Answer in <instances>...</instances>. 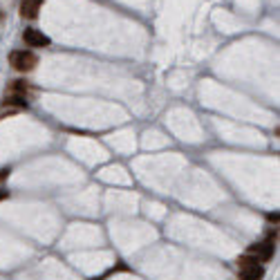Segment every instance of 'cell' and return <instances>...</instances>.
Here are the masks:
<instances>
[{"instance_id":"3","label":"cell","mask_w":280,"mask_h":280,"mask_svg":"<svg viewBox=\"0 0 280 280\" xmlns=\"http://www.w3.org/2000/svg\"><path fill=\"white\" fill-rule=\"evenodd\" d=\"M23 41H25L27 47H50L52 45L50 36H45L41 30H34V27H27L23 32Z\"/></svg>"},{"instance_id":"4","label":"cell","mask_w":280,"mask_h":280,"mask_svg":"<svg viewBox=\"0 0 280 280\" xmlns=\"http://www.w3.org/2000/svg\"><path fill=\"white\" fill-rule=\"evenodd\" d=\"M41 7H43V0H23L21 3V16L34 21V18L38 16V12H41Z\"/></svg>"},{"instance_id":"7","label":"cell","mask_w":280,"mask_h":280,"mask_svg":"<svg viewBox=\"0 0 280 280\" xmlns=\"http://www.w3.org/2000/svg\"><path fill=\"white\" fill-rule=\"evenodd\" d=\"M267 218H269V222H276V224H278V213H269Z\"/></svg>"},{"instance_id":"2","label":"cell","mask_w":280,"mask_h":280,"mask_svg":"<svg viewBox=\"0 0 280 280\" xmlns=\"http://www.w3.org/2000/svg\"><path fill=\"white\" fill-rule=\"evenodd\" d=\"M273 235H278L276 231H271L267 240H262V242H258V244H253V247H249L247 253L255 255V258H258L260 262H267V260H271V255H273V247H276V244H273Z\"/></svg>"},{"instance_id":"6","label":"cell","mask_w":280,"mask_h":280,"mask_svg":"<svg viewBox=\"0 0 280 280\" xmlns=\"http://www.w3.org/2000/svg\"><path fill=\"white\" fill-rule=\"evenodd\" d=\"M260 260L255 258V255H251V253H244V255H240L238 258V267L242 269V267H251V264H258Z\"/></svg>"},{"instance_id":"1","label":"cell","mask_w":280,"mask_h":280,"mask_svg":"<svg viewBox=\"0 0 280 280\" xmlns=\"http://www.w3.org/2000/svg\"><path fill=\"white\" fill-rule=\"evenodd\" d=\"M9 65L16 72L27 74V72H32L34 67L38 65V56L34 54L32 50H14L12 54H9Z\"/></svg>"},{"instance_id":"8","label":"cell","mask_w":280,"mask_h":280,"mask_svg":"<svg viewBox=\"0 0 280 280\" xmlns=\"http://www.w3.org/2000/svg\"><path fill=\"white\" fill-rule=\"evenodd\" d=\"M5 197H9V193L7 191H0V200H5Z\"/></svg>"},{"instance_id":"5","label":"cell","mask_w":280,"mask_h":280,"mask_svg":"<svg viewBox=\"0 0 280 280\" xmlns=\"http://www.w3.org/2000/svg\"><path fill=\"white\" fill-rule=\"evenodd\" d=\"M262 278H264V267H260V264L242 267V271H240V280H262Z\"/></svg>"}]
</instances>
